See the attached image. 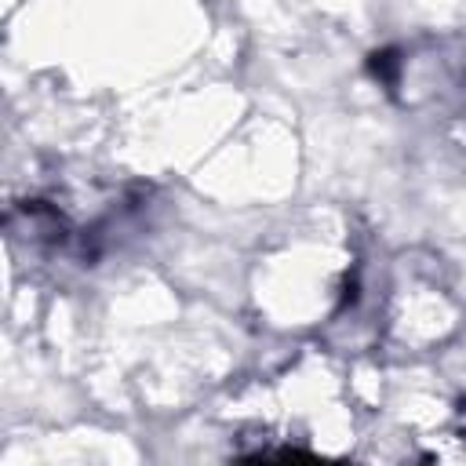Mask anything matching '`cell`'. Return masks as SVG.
Masks as SVG:
<instances>
[{
    "mask_svg": "<svg viewBox=\"0 0 466 466\" xmlns=\"http://www.w3.org/2000/svg\"><path fill=\"white\" fill-rule=\"evenodd\" d=\"M397 66H400L397 51H375V55H371V73H375V76H382L386 84H393V80H397Z\"/></svg>",
    "mask_w": 466,
    "mask_h": 466,
    "instance_id": "1",
    "label": "cell"
}]
</instances>
